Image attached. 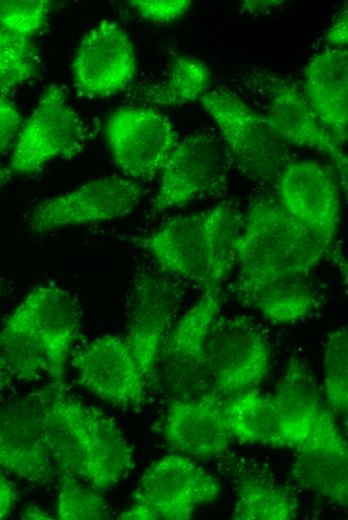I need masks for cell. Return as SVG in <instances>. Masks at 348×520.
Wrapping results in <instances>:
<instances>
[{
	"mask_svg": "<svg viewBox=\"0 0 348 520\" xmlns=\"http://www.w3.org/2000/svg\"><path fill=\"white\" fill-rule=\"evenodd\" d=\"M54 385L45 389L44 433L57 472L105 491L134 468V450L102 411Z\"/></svg>",
	"mask_w": 348,
	"mask_h": 520,
	"instance_id": "6da1fadb",
	"label": "cell"
},
{
	"mask_svg": "<svg viewBox=\"0 0 348 520\" xmlns=\"http://www.w3.org/2000/svg\"><path fill=\"white\" fill-rule=\"evenodd\" d=\"M80 324V306L72 293L55 284L38 286L3 322L0 360L18 380L49 378L62 386Z\"/></svg>",
	"mask_w": 348,
	"mask_h": 520,
	"instance_id": "7a4b0ae2",
	"label": "cell"
},
{
	"mask_svg": "<svg viewBox=\"0 0 348 520\" xmlns=\"http://www.w3.org/2000/svg\"><path fill=\"white\" fill-rule=\"evenodd\" d=\"M330 244L295 220L276 198L260 197L243 219L235 241L238 268L232 292L243 303L277 280L308 275Z\"/></svg>",
	"mask_w": 348,
	"mask_h": 520,
	"instance_id": "3957f363",
	"label": "cell"
},
{
	"mask_svg": "<svg viewBox=\"0 0 348 520\" xmlns=\"http://www.w3.org/2000/svg\"><path fill=\"white\" fill-rule=\"evenodd\" d=\"M242 216L232 202L175 216L137 240L169 276L202 292L221 288L235 268V241Z\"/></svg>",
	"mask_w": 348,
	"mask_h": 520,
	"instance_id": "277c9868",
	"label": "cell"
},
{
	"mask_svg": "<svg viewBox=\"0 0 348 520\" xmlns=\"http://www.w3.org/2000/svg\"><path fill=\"white\" fill-rule=\"evenodd\" d=\"M216 122L232 161L254 181H275L292 161L289 144L272 128L264 115L249 107L231 90L218 87L199 99Z\"/></svg>",
	"mask_w": 348,
	"mask_h": 520,
	"instance_id": "5b68a950",
	"label": "cell"
},
{
	"mask_svg": "<svg viewBox=\"0 0 348 520\" xmlns=\"http://www.w3.org/2000/svg\"><path fill=\"white\" fill-rule=\"evenodd\" d=\"M220 494L218 480L181 453L168 454L150 465L132 492L122 520H188L195 510Z\"/></svg>",
	"mask_w": 348,
	"mask_h": 520,
	"instance_id": "8992f818",
	"label": "cell"
},
{
	"mask_svg": "<svg viewBox=\"0 0 348 520\" xmlns=\"http://www.w3.org/2000/svg\"><path fill=\"white\" fill-rule=\"evenodd\" d=\"M270 365V344L254 321L246 316L217 318L204 349L208 392L231 397L254 389Z\"/></svg>",
	"mask_w": 348,
	"mask_h": 520,
	"instance_id": "52a82bcc",
	"label": "cell"
},
{
	"mask_svg": "<svg viewBox=\"0 0 348 520\" xmlns=\"http://www.w3.org/2000/svg\"><path fill=\"white\" fill-rule=\"evenodd\" d=\"M88 137V130L65 91L52 83L22 125L8 166L15 174L37 172L52 160L79 154Z\"/></svg>",
	"mask_w": 348,
	"mask_h": 520,
	"instance_id": "ba28073f",
	"label": "cell"
},
{
	"mask_svg": "<svg viewBox=\"0 0 348 520\" xmlns=\"http://www.w3.org/2000/svg\"><path fill=\"white\" fill-rule=\"evenodd\" d=\"M142 195L141 185L130 178H98L39 202L28 213L27 225L36 233H47L110 221L131 213Z\"/></svg>",
	"mask_w": 348,
	"mask_h": 520,
	"instance_id": "9c48e42d",
	"label": "cell"
},
{
	"mask_svg": "<svg viewBox=\"0 0 348 520\" xmlns=\"http://www.w3.org/2000/svg\"><path fill=\"white\" fill-rule=\"evenodd\" d=\"M180 301V286L166 273L143 270L135 275L124 338L148 381L156 373Z\"/></svg>",
	"mask_w": 348,
	"mask_h": 520,
	"instance_id": "30bf717a",
	"label": "cell"
},
{
	"mask_svg": "<svg viewBox=\"0 0 348 520\" xmlns=\"http://www.w3.org/2000/svg\"><path fill=\"white\" fill-rule=\"evenodd\" d=\"M106 140L117 167L134 181L160 174L177 144L171 121L151 108H123L106 124Z\"/></svg>",
	"mask_w": 348,
	"mask_h": 520,
	"instance_id": "8fae6325",
	"label": "cell"
},
{
	"mask_svg": "<svg viewBox=\"0 0 348 520\" xmlns=\"http://www.w3.org/2000/svg\"><path fill=\"white\" fill-rule=\"evenodd\" d=\"M272 396L286 419L295 452L348 453L347 442L304 362L289 360Z\"/></svg>",
	"mask_w": 348,
	"mask_h": 520,
	"instance_id": "7c38bea8",
	"label": "cell"
},
{
	"mask_svg": "<svg viewBox=\"0 0 348 520\" xmlns=\"http://www.w3.org/2000/svg\"><path fill=\"white\" fill-rule=\"evenodd\" d=\"M253 78L266 101L265 117L275 132L289 145L314 149L329 157L346 190L347 157L343 145L319 119L302 89L273 73L263 72Z\"/></svg>",
	"mask_w": 348,
	"mask_h": 520,
	"instance_id": "4fadbf2b",
	"label": "cell"
},
{
	"mask_svg": "<svg viewBox=\"0 0 348 520\" xmlns=\"http://www.w3.org/2000/svg\"><path fill=\"white\" fill-rule=\"evenodd\" d=\"M71 364L77 383L101 401L118 408L144 405L149 381L124 336L93 339L73 356Z\"/></svg>",
	"mask_w": 348,
	"mask_h": 520,
	"instance_id": "5bb4252c",
	"label": "cell"
},
{
	"mask_svg": "<svg viewBox=\"0 0 348 520\" xmlns=\"http://www.w3.org/2000/svg\"><path fill=\"white\" fill-rule=\"evenodd\" d=\"M45 389L0 405V468L45 485L57 475L44 433Z\"/></svg>",
	"mask_w": 348,
	"mask_h": 520,
	"instance_id": "9a60e30c",
	"label": "cell"
},
{
	"mask_svg": "<svg viewBox=\"0 0 348 520\" xmlns=\"http://www.w3.org/2000/svg\"><path fill=\"white\" fill-rule=\"evenodd\" d=\"M134 45L115 21L105 19L82 38L72 63L73 83L82 97H111L133 81L136 74Z\"/></svg>",
	"mask_w": 348,
	"mask_h": 520,
	"instance_id": "2e32d148",
	"label": "cell"
},
{
	"mask_svg": "<svg viewBox=\"0 0 348 520\" xmlns=\"http://www.w3.org/2000/svg\"><path fill=\"white\" fill-rule=\"evenodd\" d=\"M226 179L223 153L211 134L201 132L177 142L151 201L154 212L183 207L221 188Z\"/></svg>",
	"mask_w": 348,
	"mask_h": 520,
	"instance_id": "e0dca14e",
	"label": "cell"
},
{
	"mask_svg": "<svg viewBox=\"0 0 348 520\" xmlns=\"http://www.w3.org/2000/svg\"><path fill=\"white\" fill-rule=\"evenodd\" d=\"M277 201L295 220L332 244L340 221V190L329 168L290 161L275 180Z\"/></svg>",
	"mask_w": 348,
	"mask_h": 520,
	"instance_id": "ac0fdd59",
	"label": "cell"
},
{
	"mask_svg": "<svg viewBox=\"0 0 348 520\" xmlns=\"http://www.w3.org/2000/svg\"><path fill=\"white\" fill-rule=\"evenodd\" d=\"M163 436L178 453L193 458L224 454L232 440L224 401L215 393L171 402L163 422Z\"/></svg>",
	"mask_w": 348,
	"mask_h": 520,
	"instance_id": "d6986e66",
	"label": "cell"
},
{
	"mask_svg": "<svg viewBox=\"0 0 348 520\" xmlns=\"http://www.w3.org/2000/svg\"><path fill=\"white\" fill-rule=\"evenodd\" d=\"M222 305L221 288L202 296L171 327L161 350L160 361L184 384L207 388L204 349Z\"/></svg>",
	"mask_w": 348,
	"mask_h": 520,
	"instance_id": "ffe728a7",
	"label": "cell"
},
{
	"mask_svg": "<svg viewBox=\"0 0 348 520\" xmlns=\"http://www.w3.org/2000/svg\"><path fill=\"white\" fill-rule=\"evenodd\" d=\"M303 93L311 107L342 145L348 130V51L329 48L304 70Z\"/></svg>",
	"mask_w": 348,
	"mask_h": 520,
	"instance_id": "44dd1931",
	"label": "cell"
},
{
	"mask_svg": "<svg viewBox=\"0 0 348 520\" xmlns=\"http://www.w3.org/2000/svg\"><path fill=\"white\" fill-rule=\"evenodd\" d=\"M233 439L250 445L293 450L285 417L272 394L250 389L224 400Z\"/></svg>",
	"mask_w": 348,
	"mask_h": 520,
	"instance_id": "7402d4cb",
	"label": "cell"
},
{
	"mask_svg": "<svg viewBox=\"0 0 348 520\" xmlns=\"http://www.w3.org/2000/svg\"><path fill=\"white\" fill-rule=\"evenodd\" d=\"M298 509L294 493L261 469L245 470L236 481L232 519L290 520Z\"/></svg>",
	"mask_w": 348,
	"mask_h": 520,
	"instance_id": "603a6c76",
	"label": "cell"
},
{
	"mask_svg": "<svg viewBox=\"0 0 348 520\" xmlns=\"http://www.w3.org/2000/svg\"><path fill=\"white\" fill-rule=\"evenodd\" d=\"M292 479L331 503L348 504V453L336 451L296 452L290 469Z\"/></svg>",
	"mask_w": 348,
	"mask_h": 520,
	"instance_id": "cb8c5ba5",
	"label": "cell"
},
{
	"mask_svg": "<svg viewBox=\"0 0 348 520\" xmlns=\"http://www.w3.org/2000/svg\"><path fill=\"white\" fill-rule=\"evenodd\" d=\"M242 304L257 310L271 324H293L315 308L317 294L308 275H298L266 285Z\"/></svg>",
	"mask_w": 348,
	"mask_h": 520,
	"instance_id": "d4e9b609",
	"label": "cell"
},
{
	"mask_svg": "<svg viewBox=\"0 0 348 520\" xmlns=\"http://www.w3.org/2000/svg\"><path fill=\"white\" fill-rule=\"evenodd\" d=\"M210 70L200 60L177 57L160 82L151 83L138 91L139 98L151 105L179 107L201 98L208 91Z\"/></svg>",
	"mask_w": 348,
	"mask_h": 520,
	"instance_id": "484cf974",
	"label": "cell"
},
{
	"mask_svg": "<svg viewBox=\"0 0 348 520\" xmlns=\"http://www.w3.org/2000/svg\"><path fill=\"white\" fill-rule=\"evenodd\" d=\"M55 516L59 520H103L110 518L102 491L77 476L59 471Z\"/></svg>",
	"mask_w": 348,
	"mask_h": 520,
	"instance_id": "4316f807",
	"label": "cell"
},
{
	"mask_svg": "<svg viewBox=\"0 0 348 520\" xmlns=\"http://www.w3.org/2000/svg\"><path fill=\"white\" fill-rule=\"evenodd\" d=\"M323 394L329 409L347 414L348 408V332L339 327L327 337L323 357Z\"/></svg>",
	"mask_w": 348,
	"mask_h": 520,
	"instance_id": "83f0119b",
	"label": "cell"
},
{
	"mask_svg": "<svg viewBox=\"0 0 348 520\" xmlns=\"http://www.w3.org/2000/svg\"><path fill=\"white\" fill-rule=\"evenodd\" d=\"M52 4L48 0H0V28L28 40L46 26Z\"/></svg>",
	"mask_w": 348,
	"mask_h": 520,
	"instance_id": "f1b7e54d",
	"label": "cell"
},
{
	"mask_svg": "<svg viewBox=\"0 0 348 520\" xmlns=\"http://www.w3.org/2000/svg\"><path fill=\"white\" fill-rule=\"evenodd\" d=\"M36 57L0 58V99H6L17 87L38 74Z\"/></svg>",
	"mask_w": 348,
	"mask_h": 520,
	"instance_id": "f546056e",
	"label": "cell"
},
{
	"mask_svg": "<svg viewBox=\"0 0 348 520\" xmlns=\"http://www.w3.org/2000/svg\"><path fill=\"white\" fill-rule=\"evenodd\" d=\"M129 3L141 18L160 23L181 18L192 4L190 0H133Z\"/></svg>",
	"mask_w": 348,
	"mask_h": 520,
	"instance_id": "4dcf8cb0",
	"label": "cell"
},
{
	"mask_svg": "<svg viewBox=\"0 0 348 520\" xmlns=\"http://www.w3.org/2000/svg\"><path fill=\"white\" fill-rule=\"evenodd\" d=\"M22 125L16 106L8 98L0 99V155L13 147Z\"/></svg>",
	"mask_w": 348,
	"mask_h": 520,
	"instance_id": "1f68e13d",
	"label": "cell"
},
{
	"mask_svg": "<svg viewBox=\"0 0 348 520\" xmlns=\"http://www.w3.org/2000/svg\"><path fill=\"white\" fill-rule=\"evenodd\" d=\"M29 40L15 37L0 28V58L36 57Z\"/></svg>",
	"mask_w": 348,
	"mask_h": 520,
	"instance_id": "d6a6232c",
	"label": "cell"
},
{
	"mask_svg": "<svg viewBox=\"0 0 348 520\" xmlns=\"http://www.w3.org/2000/svg\"><path fill=\"white\" fill-rule=\"evenodd\" d=\"M325 40L333 48H346L348 42V13L347 6L336 15L335 20L325 34Z\"/></svg>",
	"mask_w": 348,
	"mask_h": 520,
	"instance_id": "836d02e7",
	"label": "cell"
},
{
	"mask_svg": "<svg viewBox=\"0 0 348 520\" xmlns=\"http://www.w3.org/2000/svg\"><path fill=\"white\" fill-rule=\"evenodd\" d=\"M17 500V489L10 478L0 468V520L13 510Z\"/></svg>",
	"mask_w": 348,
	"mask_h": 520,
	"instance_id": "e575fe53",
	"label": "cell"
},
{
	"mask_svg": "<svg viewBox=\"0 0 348 520\" xmlns=\"http://www.w3.org/2000/svg\"><path fill=\"white\" fill-rule=\"evenodd\" d=\"M283 1H243L242 7L248 13H264L281 5Z\"/></svg>",
	"mask_w": 348,
	"mask_h": 520,
	"instance_id": "d590c367",
	"label": "cell"
},
{
	"mask_svg": "<svg viewBox=\"0 0 348 520\" xmlns=\"http://www.w3.org/2000/svg\"><path fill=\"white\" fill-rule=\"evenodd\" d=\"M21 518L30 520H47L53 519L54 517L47 510L37 506H29L23 510Z\"/></svg>",
	"mask_w": 348,
	"mask_h": 520,
	"instance_id": "8d00e7d4",
	"label": "cell"
},
{
	"mask_svg": "<svg viewBox=\"0 0 348 520\" xmlns=\"http://www.w3.org/2000/svg\"><path fill=\"white\" fill-rule=\"evenodd\" d=\"M9 380L10 374L0 360V399L2 398V395L9 384Z\"/></svg>",
	"mask_w": 348,
	"mask_h": 520,
	"instance_id": "74e56055",
	"label": "cell"
},
{
	"mask_svg": "<svg viewBox=\"0 0 348 520\" xmlns=\"http://www.w3.org/2000/svg\"><path fill=\"white\" fill-rule=\"evenodd\" d=\"M11 175L12 172L9 166H6L0 161V190L7 184Z\"/></svg>",
	"mask_w": 348,
	"mask_h": 520,
	"instance_id": "f35d334b",
	"label": "cell"
}]
</instances>
